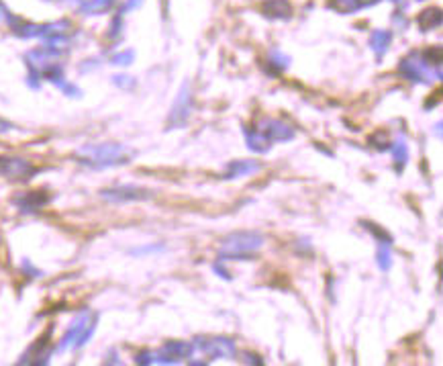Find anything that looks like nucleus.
I'll list each match as a JSON object with an SVG mask.
<instances>
[{
  "mask_svg": "<svg viewBox=\"0 0 443 366\" xmlns=\"http://www.w3.org/2000/svg\"><path fill=\"white\" fill-rule=\"evenodd\" d=\"M261 245V240L257 236H250V233H237V236H231L225 244H223V252L225 254H243V252H252V250H257Z\"/></svg>",
  "mask_w": 443,
  "mask_h": 366,
  "instance_id": "nucleus-1",
  "label": "nucleus"
}]
</instances>
